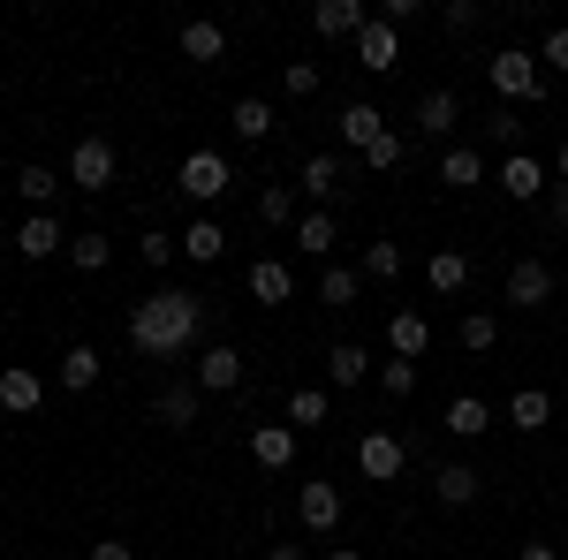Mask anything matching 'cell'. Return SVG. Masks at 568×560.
I'll list each match as a JSON object with an SVG mask.
<instances>
[{"instance_id": "obj_2", "label": "cell", "mask_w": 568, "mask_h": 560, "mask_svg": "<svg viewBox=\"0 0 568 560\" xmlns=\"http://www.w3.org/2000/svg\"><path fill=\"white\" fill-rule=\"evenodd\" d=\"M485 77H493V91H500V106L538 99V53H524V45H500V53L485 61Z\"/></svg>"}, {"instance_id": "obj_43", "label": "cell", "mask_w": 568, "mask_h": 560, "mask_svg": "<svg viewBox=\"0 0 568 560\" xmlns=\"http://www.w3.org/2000/svg\"><path fill=\"white\" fill-rule=\"evenodd\" d=\"M409 387H417V364H402V356H394V364H387V394H409Z\"/></svg>"}, {"instance_id": "obj_9", "label": "cell", "mask_w": 568, "mask_h": 560, "mask_svg": "<svg viewBox=\"0 0 568 560\" xmlns=\"http://www.w3.org/2000/svg\"><path fill=\"white\" fill-rule=\"evenodd\" d=\"M251 462L258 470H288L296 462V425H258L251 431Z\"/></svg>"}, {"instance_id": "obj_31", "label": "cell", "mask_w": 568, "mask_h": 560, "mask_svg": "<svg viewBox=\"0 0 568 560\" xmlns=\"http://www.w3.org/2000/svg\"><path fill=\"white\" fill-rule=\"evenodd\" d=\"M304 190H311V197H334V190H342V160H326V152L304 160Z\"/></svg>"}, {"instance_id": "obj_4", "label": "cell", "mask_w": 568, "mask_h": 560, "mask_svg": "<svg viewBox=\"0 0 568 560\" xmlns=\"http://www.w3.org/2000/svg\"><path fill=\"white\" fill-rule=\"evenodd\" d=\"M402 462H409V455H402V439H394V431H364V439H356V470L372 477V485H394Z\"/></svg>"}, {"instance_id": "obj_10", "label": "cell", "mask_w": 568, "mask_h": 560, "mask_svg": "<svg viewBox=\"0 0 568 560\" xmlns=\"http://www.w3.org/2000/svg\"><path fill=\"white\" fill-rule=\"evenodd\" d=\"M311 23H318V39H356L372 16H364V0H318V8H311Z\"/></svg>"}, {"instance_id": "obj_20", "label": "cell", "mask_w": 568, "mask_h": 560, "mask_svg": "<svg viewBox=\"0 0 568 560\" xmlns=\"http://www.w3.org/2000/svg\"><path fill=\"white\" fill-rule=\"evenodd\" d=\"M455 122H463V106H455V91H425V99H417V130L447 136Z\"/></svg>"}, {"instance_id": "obj_25", "label": "cell", "mask_w": 568, "mask_h": 560, "mask_svg": "<svg viewBox=\"0 0 568 560\" xmlns=\"http://www.w3.org/2000/svg\"><path fill=\"white\" fill-rule=\"evenodd\" d=\"M61 387L69 394H84V387H99V348H69V356H61Z\"/></svg>"}, {"instance_id": "obj_30", "label": "cell", "mask_w": 568, "mask_h": 560, "mask_svg": "<svg viewBox=\"0 0 568 560\" xmlns=\"http://www.w3.org/2000/svg\"><path fill=\"white\" fill-rule=\"evenodd\" d=\"M296 243H304L311 258H326V251H334L342 235H334V220H326V213H311V220H296Z\"/></svg>"}, {"instance_id": "obj_26", "label": "cell", "mask_w": 568, "mask_h": 560, "mask_svg": "<svg viewBox=\"0 0 568 560\" xmlns=\"http://www.w3.org/2000/svg\"><path fill=\"white\" fill-rule=\"evenodd\" d=\"M182 53H190V61H220V53H227V31H220V23H182Z\"/></svg>"}, {"instance_id": "obj_48", "label": "cell", "mask_w": 568, "mask_h": 560, "mask_svg": "<svg viewBox=\"0 0 568 560\" xmlns=\"http://www.w3.org/2000/svg\"><path fill=\"white\" fill-rule=\"evenodd\" d=\"M554 174H561V190H568V144H561V160H554Z\"/></svg>"}, {"instance_id": "obj_16", "label": "cell", "mask_w": 568, "mask_h": 560, "mask_svg": "<svg viewBox=\"0 0 568 560\" xmlns=\"http://www.w3.org/2000/svg\"><path fill=\"white\" fill-rule=\"evenodd\" d=\"M387 342H394V356L409 364V356H425V342H433V326H425L417 310H394V318H387Z\"/></svg>"}, {"instance_id": "obj_14", "label": "cell", "mask_w": 568, "mask_h": 560, "mask_svg": "<svg viewBox=\"0 0 568 560\" xmlns=\"http://www.w3.org/2000/svg\"><path fill=\"white\" fill-rule=\"evenodd\" d=\"M342 136H349L356 152H372V144L387 136V114H379L372 99H356V106H342Z\"/></svg>"}, {"instance_id": "obj_34", "label": "cell", "mask_w": 568, "mask_h": 560, "mask_svg": "<svg viewBox=\"0 0 568 560\" xmlns=\"http://www.w3.org/2000/svg\"><path fill=\"white\" fill-rule=\"evenodd\" d=\"M364 273L372 281H394L402 273V243H364Z\"/></svg>"}, {"instance_id": "obj_44", "label": "cell", "mask_w": 568, "mask_h": 560, "mask_svg": "<svg viewBox=\"0 0 568 560\" xmlns=\"http://www.w3.org/2000/svg\"><path fill=\"white\" fill-rule=\"evenodd\" d=\"M91 560H136V553L122 546V538H99V546H91Z\"/></svg>"}, {"instance_id": "obj_19", "label": "cell", "mask_w": 568, "mask_h": 560, "mask_svg": "<svg viewBox=\"0 0 568 560\" xmlns=\"http://www.w3.org/2000/svg\"><path fill=\"white\" fill-rule=\"evenodd\" d=\"M500 190H508V197H538V190H546V167H538L530 152H508V167H500Z\"/></svg>"}, {"instance_id": "obj_32", "label": "cell", "mask_w": 568, "mask_h": 560, "mask_svg": "<svg viewBox=\"0 0 568 560\" xmlns=\"http://www.w3.org/2000/svg\"><path fill=\"white\" fill-rule=\"evenodd\" d=\"M16 190L45 213V205H53V190H61V174H53V167H23V174H16Z\"/></svg>"}, {"instance_id": "obj_13", "label": "cell", "mask_w": 568, "mask_h": 560, "mask_svg": "<svg viewBox=\"0 0 568 560\" xmlns=\"http://www.w3.org/2000/svg\"><path fill=\"white\" fill-rule=\"evenodd\" d=\"M16 251H23V258H53V251H69V243H61V220L31 213L23 227H16Z\"/></svg>"}, {"instance_id": "obj_17", "label": "cell", "mask_w": 568, "mask_h": 560, "mask_svg": "<svg viewBox=\"0 0 568 560\" xmlns=\"http://www.w3.org/2000/svg\"><path fill=\"white\" fill-rule=\"evenodd\" d=\"M326 379H334V387H364V379H372V356H364L356 342L326 348Z\"/></svg>"}, {"instance_id": "obj_40", "label": "cell", "mask_w": 568, "mask_h": 560, "mask_svg": "<svg viewBox=\"0 0 568 560\" xmlns=\"http://www.w3.org/2000/svg\"><path fill=\"white\" fill-rule=\"evenodd\" d=\"M538 61H546V69H568V23H561V31H546V39H538Z\"/></svg>"}, {"instance_id": "obj_49", "label": "cell", "mask_w": 568, "mask_h": 560, "mask_svg": "<svg viewBox=\"0 0 568 560\" xmlns=\"http://www.w3.org/2000/svg\"><path fill=\"white\" fill-rule=\"evenodd\" d=\"M326 560H364V553H349V546H342V553H326Z\"/></svg>"}, {"instance_id": "obj_5", "label": "cell", "mask_w": 568, "mask_h": 560, "mask_svg": "<svg viewBox=\"0 0 568 560\" xmlns=\"http://www.w3.org/2000/svg\"><path fill=\"white\" fill-rule=\"evenodd\" d=\"M69 182H77V190H106V182H114V144H106V136H77Z\"/></svg>"}, {"instance_id": "obj_41", "label": "cell", "mask_w": 568, "mask_h": 560, "mask_svg": "<svg viewBox=\"0 0 568 560\" xmlns=\"http://www.w3.org/2000/svg\"><path fill=\"white\" fill-rule=\"evenodd\" d=\"M182 251V235H144V265H168Z\"/></svg>"}, {"instance_id": "obj_37", "label": "cell", "mask_w": 568, "mask_h": 560, "mask_svg": "<svg viewBox=\"0 0 568 560\" xmlns=\"http://www.w3.org/2000/svg\"><path fill=\"white\" fill-rule=\"evenodd\" d=\"M69 258H77V273H99V265H106V235H77Z\"/></svg>"}, {"instance_id": "obj_39", "label": "cell", "mask_w": 568, "mask_h": 560, "mask_svg": "<svg viewBox=\"0 0 568 560\" xmlns=\"http://www.w3.org/2000/svg\"><path fill=\"white\" fill-rule=\"evenodd\" d=\"M493 334H500V326H493V318H485V310H470V318H463V348H493Z\"/></svg>"}, {"instance_id": "obj_8", "label": "cell", "mask_w": 568, "mask_h": 560, "mask_svg": "<svg viewBox=\"0 0 568 560\" xmlns=\"http://www.w3.org/2000/svg\"><path fill=\"white\" fill-rule=\"evenodd\" d=\"M197 387H205V394H235V387H243V356H235L227 342H213L205 356H197Z\"/></svg>"}, {"instance_id": "obj_6", "label": "cell", "mask_w": 568, "mask_h": 560, "mask_svg": "<svg viewBox=\"0 0 568 560\" xmlns=\"http://www.w3.org/2000/svg\"><path fill=\"white\" fill-rule=\"evenodd\" d=\"M546 296H554V265H546V258L508 265V303H516V310H538Z\"/></svg>"}, {"instance_id": "obj_21", "label": "cell", "mask_w": 568, "mask_h": 560, "mask_svg": "<svg viewBox=\"0 0 568 560\" xmlns=\"http://www.w3.org/2000/svg\"><path fill=\"white\" fill-rule=\"evenodd\" d=\"M439 182H447V190H478V182H485V160L470 152V144H455V152L439 160Z\"/></svg>"}, {"instance_id": "obj_15", "label": "cell", "mask_w": 568, "mask_h": 560, "mask_svg": "<svg viewBox=\"0 0 568 560\" xmlns=\"http://www.w3.org/2000/svg\"><path fill=\"white\" fill-rule=\"evenodd\" d=\"M251 296H258V303H288V296H296V273H288L281 258H258V265H251Z\"/></svg>"}, {"instance_id": "obj_46", "label": "cell", "mask_w": 568, "mask_h": 560, "mask_svg": "<svg viewBox=\"0 0 568 560\" xmlns=\"http://www.w3.org/2000/svg\"><path fill=\"white\" fill-rule=\"evenodd\" d=\"M265 560H304V546H273V553H265Z\"/></svg>"}, {"instance_id": "obj_42", "label": "cell", "mask_w": 568, "mask_h": 560, "mask_svg": "<svg viewBox=\"0 0 568 560\" xmlns=\"http://www.w3.org/2000/svg\"><path fill=\"white\" fill-rule=\"evenodd\" d=\"M288 91L311 99V91H318V69H311V61H288Z\"/></svg>"}, {"instance_id": "obj_29", "label": "cell", "mask_w": 568, "mask_h": 560, "mask_svg": "<svg viewBox=\"0 0 568 560\" xmlns=\"http://www.w3.org/2000/svg\"><path fill=\"white\" fill-rule=\"evenodd\" d=\"M160 425H197V387H168L160 394Z\"/></svg>"}, {"instance_id": "obj_35", "label": "cell", "mask_w": 568, "mask_h": 560, "mask_svg": "<svg viewBox=\"0 0 568 560\" xmlns=\"http://www.w3.org/2000/svg\"><path fill=\"white\" fill-rule=\"evenodd\" d=\"M318 296L334 303V310H349V303H356V273H342V265H326V281H318Z\"/></svg>"}, {"instance_id": "obj_24", "label": "cell", "mask_w": 568, "mask_h": 560, "mask_svg": "<svg viewBox=\"0 0 568 560\" xmlns=\"http://www.w3.org/2000/svg\"><path fill=\"white\" fill-rule=\"evenodd\" d=\"M433 492L447 500V508H470V500H478V470H463V462H447V470L433 477Z\"/></svg>"}, {"instance_id": "obj_38", "label": "cell", "mask_w": 568, "mask_h": 560, "mask_svg": "<svg viewBox=\"0 0 568 560\" xmlns=\"http://www.w3.org/2000/svg\"><path fill=\"white\" fill-rule=\"evenodd\" d=\"M258 220H265V227H288V220H296L288 190H265V197H258Z\"/></svg>"}, {"instance_id": "obj_3", "label": "cell", "mask_w": 568, "mask_h": 560, "mask_svg": "<svg viewBox=\"0 0 568 560\" xmlns=\"http://www.w3.org/2000/svg\"><path fill=\"white\" fill-rule=\"evenodd\" d=\"M227 182H235V174H227V160H220V152H190V160L175 167V190H182V197H197V205L227 197Z\"/></svg>"}, {"instance_id": "obj_23", "label": "cell", "mask_w": 568, "mask_h": 560, "mask_svg": "<svg viewBox=\"0 0 568 560\" xmlns=\"http://www.w3.org/2000/svg\"><path fill=\"white\" fill-rule=\"evenodd\" d=\"M227 122H235L243 144H265V136H273V106H265V99H235V114H227Z\"/></svg>"}, {"instance_id": "obj_1", "label": "cell", "mask_w": 568, "mask_h": 560, "mask_svg": "<svg viewBox=\"0 0 568 560\" xmlns=\"http://www.w3.org/2000/svg\"><path fill=\"white\" fill-rule=\"evenodd\" d=\"M197 326H205V303L190 288H160L130 310V342L136 356H190L197 348Z\"/></svg>"}, {"instance_id": "obj_7", "label": "cell", "mask_w": 568, "mask_h": 560, "mask_svg": "<svg viewBox=\"0 0 568 560\" xmlns=\"http://www.w3.org/2000/svg\"><path fill=\"white\" fill-rule=\"evenodd\" d=\"M356 61H364V69H379V77H387L394 61H402V39H394L387 16H372V23L356 31Z\"/></svg>"}, {"instance_id": "obj_11", "label": "cell", "mask_w": 568, "mask_h": 560, "mask_svg": "<svg viewBox=\"0 0 568 560\" xmlns=\"http://www.w3.org/2000/svg\"><path fill=\"white\" fill-rule=\"evenodd\" d=\"M39 401H45L39 371H23V364H16V371H0V409H8V417H31Z\"/></svg>"}, {"instance_id": "obj_47", "label": "cell", "mask_w": 568, "mask_h": 560, "mask_svg": "<svg viewBox=\"0 0 568 560\" xmlns=\"http://www.w3.org/2000/svg\"><path fill=\"white\" fill-rule=\"evenodd\" d=\"M524 560H561V553H554V546H524Z\"/></svg>"}, {"instance_id": "obj_18", "label": "cell", "mask_w": 568, "mask_h": 560, "mask_svg": "<svg viewBox=\"0 0 568 560\" xmlns=\"http://www.w3.org/2000/svg\"><path fill=\"white\" fill-rule=\"evenodd\" d=\"M425 281H433L439 296H463V288H470V258H463V251H433Z\"/></svg>"}, {"instance_id": "obj_45", "label": "cell", "mask_w": 568, "mask_h": 560, "mask_svg": "<svg viewBox=\"0 0 568 560\" xmlns=\"http://www.w3.org/2000/svg\"><path fill=\"white\" fill-rule=\"evenodd\" d=\"M554 227H568V190H554Z\"/></svg>"}, {"instance_id": "obj_27", "label": "cell", "mask_w": 568, "mask_h": 560, "mask_svg": "<svg viewBox=\"0 0 568 560\" xmlns=\"http://www.w3.org/2000/svg\"><path fill=\"white\" fill-rule=\"evenodd\" d=\"M182 251H190L197 265H213L220 251H227V235H220L213 220H190V227H182Z\"/></svg>"}, {"instance_id": "obj_33", "label": "cell", "mask_w": 568, "mask_h": 560, "mask_svg": "<svg viewBox=\"0 0 568 560\" xmlns=\"http://www.w3.org/2000/svg\"><path fill=\"white\" fill-rule=\"evenodd\" d=\"M288 425H326V394L296 387V394H288Z\"/></svg>"}, {"instance_id": "obj_28", "label": "cell", "mask_w": 568, "mask_h": 560, "mask_svg": "<svg viewBox=\"0 0 568 560\" xmlns=\"http://www.w3.org/2000/svg\"><path fill=\"white\" fill-rule=\"evenodd\" d=\"M546 417H554V401H546V394H538V387H524V394H516V401H508V425H516V431H538V425H546Z\"/></svg>"}, {"instance_id": "obj_22", "label": "cell", "mask_w": 568, "mask_h": 560, "mask_svg": "<svg viewBox=\"0 0 568 560\" xmlns=\"http://www.w3.org/2000/svg\"><path fill=\"white\" fill-rule=\"evenodd\" d=\"M485 425H493V409H485L478 394H455V401H447V431H455V439H478Z\"/></svg>"}, {"instance_id": "obj_36", "label": "cell", "mask_w": 568, "mask_h": 560, "mask_svg": "<svg viewBox=\"0 0 568 560\" xmlns=\"http://www.w3.org/2000/svg\"><path fill=\"white\" fill-rule=\"evenodd\" d=\"M402 160H409V144H402V136H379V144H372V152H364V167H379V174H394V167H402Z\"/></svg>"}, {"instance_id": "obj_12", "label": "cell", "mask_w": 568, "mask_h": 560, "mask_svg": "<svg viewBox=\"0 0 568 560\" xmlns=\"http://www.w3.org/2000/svg\"><path fill=\"white\" fill-rule=\"evenodd\" d=\"M296 516H304V530H334V522H342V492L318 477V485H304V492H296Z\"/></svg>"}]
</instances>
